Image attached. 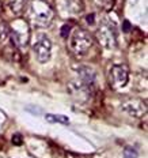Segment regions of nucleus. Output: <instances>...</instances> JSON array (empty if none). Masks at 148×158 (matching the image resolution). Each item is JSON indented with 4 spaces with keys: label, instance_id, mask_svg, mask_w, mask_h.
I'll return each instance as SVG.
<instances>
[{
    "label": "nucleus",
    "instance_id": "obj_11",
    "mask_svg": "<svg viewBox=\"0 0 148 158\" xmlns=\"http://www.w3.org/2000/svg\"><path fill=\"white\" fill-rule=\"evenodd\" d=\"M45 118L49 121V123H60V124H70V118L61 116V114H46Z\"/></svg>",
    "mask_w": 148,
    "mask_h": 158
},
{
    "label": "nucleus",
    "instance_id": "obj_18",
    "mask_svg": "<svg viewBox=\"0 0 148 158\" xmlns=\"http://www.w3.org/2000/svg\"><path fill=\"white\" fill-rule=\"evenodd\" d=\"M2 8H3V6H2V0H0V12H2Z\"/></svg>",
    "mask_w": 148,
    "mask_h": 158
},
{
    "label": "nucleus",
    "instance_id": "obj_5",
    "mask_svg": "<svg viewBox=\"0 0 148 158\" xmlns=\"http://www.w3.org/2000/svg\"><path fill=\"white\" fill-rule=\"evenodd\" d=\"M129 81V70L124 64H114L109 70V83L114 90H120L126 86Z\"/></svg>",
    "mask_w": 148,
    "mask_h": 158
},
{
    "label": "nucleus",
    "instance_id": "obj_12",
    "mask_svg": "<svg viewBox=\"0 0 148 158\" xmlns=\"http://www.w3.org/2000/svg\"><path fill=\"white\" fill-rule=\"evenodd\" d=\"M10 38V25L0 19V42H4Z\"/></svg>",
    "mask_w": 148,
    "mask_h": 158
},
{
    "label": "nucleus",
    "instance_id": "obj_17",
    "mask_svg": "<svg viewBox=\"0 0 148 158\" xmlns=\"http://www.w3.org/2000/svg\"><path fill=\"white\" fill-rule=\"evenodd\" d=\"M130 30V23L128 21H124V31H129Z\"/></svg>",
    "mask_w": 148,
    "mask_h": 158
},
{
    "label": "nucleus",
    "instance_id": "obj_15",
    "mask_svg": "<svg viewBox=\"0 0 148 158\" xmlns=\"http://www.w3.org/2000/svg\"><path fill=\"white\" fill-rule=\"evenodd\" d=\"M12 143H14L15 146H21V144L23 143V139H22V135H21V134H15L14 136H12Z\"/></svg>",
    "mask_w": 148,
    "mask_h": 158
},
{
    "label": "nucleus",
    "instance_id": "obj_7",
    "mask_svg": "<svg viewBox=\"0 0 148 158\" xmlns=\"http://www.w3.org/2000/svg\"><path fill=\"white\" fill-rule=\"evenodd\" d=\"M56 7L61 16H78L84 10L82 0H56Z\"/></svg>",
    "mask_w": 148,
    "mask_h": 158
},
{
    "label": "nucleus",
    "instance_id": "obj_13",
    "mask_svg": "<svg viewBox=\"0 0 148 158\" xmlns=\"http://www.w3.org/2000/svg\"><path fill=\"white\" fill-rule=\"evenodd\" d=\"M137 150L136 149H133L132 146H128V147H125V150H124V158H137Z\"/></svg>",
    "mask_w": 148,
    "mask_h": 158
},
{
    "label": "nucleus",
    "instance_id": "obj_6",
    "mask_svg": "<svg viewBox=\"0 0 148 158\" xmlns=\"http://www.w3.org/2000/svg\"><path fill=\"white\" fill-rule=\"evenodd\" d=\"M33 51H34L35 59L38 63L44 64L48 63L50 60V55H52V44L49 41V38L44 34H39L35 42L33 44Z\"/></svg>",
    "mask_w": 148,
    "mask_h": 158
},
{
    "label": "nucleus",
    "instance_id": "obj_14",
    "mask_svg": "<svg viewBox=\"0 0 148 158\" xmlns=\"http://www.w3.org/2000/svg\"><path fill=\"white\" fill-rule=\"evenodd\" d=\"M70 34H71V25L70 23H65L61 27V30H60V35L62 38H68V35H70Z\"/></svg>",
    "mask_w": 148,
    "mask_h": 158
},
{
    "label": "nucleus",
    "instance_id": "obj_8",
    "mask_svg": "<svg viewBox=\"0 0 148 158\" xmlns=\"http://www.w3.org/2000/svg\"><path fill=\"white\" fill-rule=\"evenodd\" d=\"M121 108L125 113L130 114L133 117H141L143 114H146L147 110L146 102H143L141 100H128L121 105Z\"/></svg>",
    "mask_w": 148,
    "mask_h": 158
},
{
    "label": "nucleus",
    "instance_id": "obj_2",
    "mask_svg": "<svg viewBox=\"0 0 148 158\" xmlns=\"http://www.w3.org/2000/svg\"><path fill=\"white\" fill-rule=\"evenodd\" d=\"M68 37H70L68 38V48L75 56L86 55L93 47V38H91L90 33L84 29H74V31Z\"/></svg>",
    "mask_w": 148,
    "mask_h": 158
},
{
    "label": "nucleus",
    "instance_id": "obj_9",
    "mask_svg": "<svg viewBox=\"0 0 148 158\" xmlns=\"http://www.w3.org/2000/svg\"><path fill=\"white\" fill-rule=\"evenodd\" d=\"M6 4L12 14L19 16L27 8V0H6Z\"/></svg>",
    "mask_w": 148,
    "mask_h": 158
},
{
    "label": "nucleus",
    "instance_id": "obj_4",
    "mask_svg": "<svg viewBox=\"0 0 148 158\" xmlns=\"http://www.w3.org/2000/svg\"><path fill=\"white\" fill-rule=\"evenodd\" d=\"M97 40L105 49H113L117 45V29L111 19L105 18L101 21L97 30Z\"/></svg>",
    "mask_w": 148,
    "mask_h": 158
},
{
    "label": "nucleus",
    "instance_id": "obj_1",
    "mask_svg": "<svg viewBox=\"0 0 148 158\" xmlns=\"http://www.w3.org/2000/svg\"><path fill=\"white\" fill-rule=\"evenodd\" d=\"M54 19V10L44 0H31L29 6V22L38 27H48Z\"/></svg>",
    "mask_w": 148,
    "mask_h": 158
},
{
    "label": "nucleus",
    "instance_id": "obj_16",
    "mask_svg": "<svg viewBox=\"0 0 148 158\" xmlns=\"http://www.w3.org/2000/svg\"><path fill=\"white\" fill-rule=\"evenodd\" d=\"M86 21H87L90 25H94V14L87 15V16H86Z\"/></svg>",
    "mask_w": 148,
    "mask_h": 158
},
{
    "label": "nucleus",
    "instance_id": "obj_3",
    "mask_svg": "<svg viewBox=\"0 0 148 158\" xmlns=\"http://www.w3.org/2000/svg\"><path fill=\"white\" fill-rule=\"evenodd\" d=\"M10 38L12 44L18 49H23L27 47L30 41V26L29 22L22 18L15 19L10 26Z\"/></svg>",
    "mask_w": 148,
    "mask_h": 158
},
{
    "label": "nucleus",
    "instance_id": "obj_10",
    "mask_svg": "<svg viewBox=\"0 0 148 158\" xmlns=\"http://www.w3.org/2000/svg\"><path fill=\"white\" fill-rule=\"evenodd\" d=\"M97 7H99L101 10H105V11H110L113 8L116 0H91Z\"/></svg>",
    "mask_w": 148,
    "mask_h": 158
}]
</instances>
